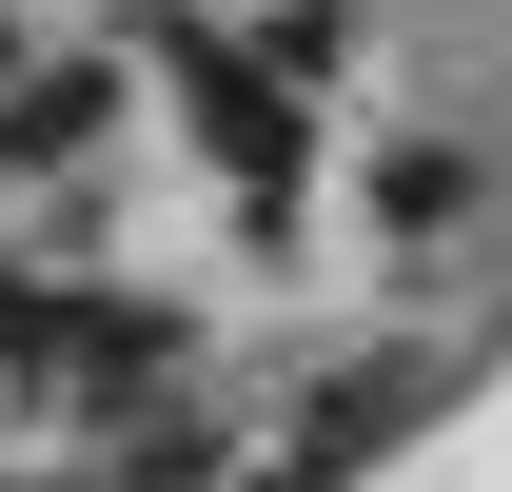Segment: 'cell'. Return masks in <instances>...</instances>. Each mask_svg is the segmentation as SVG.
Returning <instances> with one entry per match:
<instances>
[{
    "instance_id": "6da1fadb",
    "label": "cell",
    "mask_w": 512,
    "mask_h": 492,
    "mask_svg": "<svg viewBox=\"0 0 512 492\" xmlns=\"http://www.w3.org/2000/svg\"><path fill=\"white\" fill-rule=\"evenodd\" d=\"M178 79H197V138L237 158V197H276V178H296V119H276V79H237V60H178Z\"/></svg>"
},
{
    "instance_id": "7a4b0ae2",
    "label": "cell",
    "mask_w": 512,
    "mask_h": 492,
    "mask_svg": "<svg viewBox=\"0 0 512 492\" xmlns=\"http://www.w3.org/2000/svg\"><path fill=\"white\" fill-rule=\"evenodd\" d=\"M99 119H119V79H99V60H60V79H0V158H79Z\"/></svg>"
},
{
    "instance_id": "3957f363",
    "label": "cell",
    "mask_w": 512,
    "mask_h": 492,
    "mask_svg": "<svg viewBox=\"0 0 512 492\" xmlns=\"http://www.w3.org/2000/svg\"><path fill=\"white\" fill-rule=\"evenodd\" d=\"M375 197H394V237H453V217H473V158H434V138H394V158H375Z\"/></svg>"
}]
</instances>
